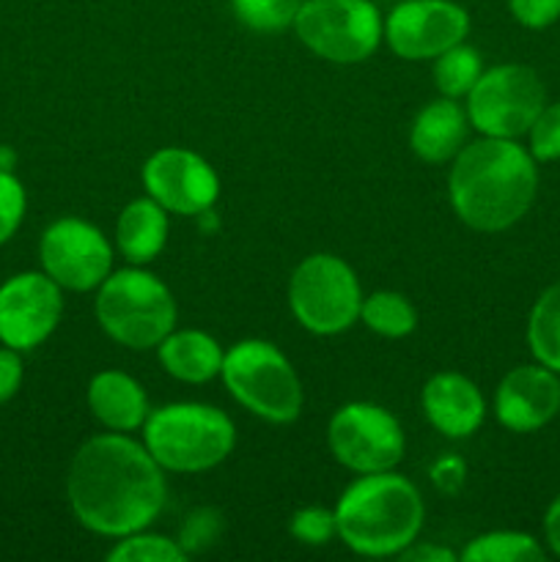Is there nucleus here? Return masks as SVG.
Returning a JSON list of instances; mask_svg holds the SVG:
<instances>
[{
  "instance_id": "nucleus-1",
  "label": "nucleus",
  "mask_w": 560,
  "mask_h": 562,
  "mask_svg": "<svg viewBox=\"0 0 560 562\" xmlns=\"http://www.w3.org/2000/svg\"><path fill=\"white\" fill-rule=\"evenodd\" d=\"M75 519L104 538L148 530L168 499L165 470L130 434H99L75 453L66 475Z\"/></svg>"
},
{
  "instance_id": "nucleus-2",
  "label": "nucleus",
  "mask_w": 560,
  "mask_h": 562,
  "mask_svg": "<svg viewBox=\"0 0 560 562\" xmlns=\"http://www.w3.org/2000/svg\"><path fill=\"white\" fill-rule=\"evenodd\" d=\"M538 195V168L533 154L516 140L481 137L461 148L448 173L453 214L478 234L514 228Z\"/></svg>"
},
{
  "instance_id": "nucleus-3",
  "label": "nucleus",
  "mask_w": 560,
  "mask_h": 562,
  "mask_svg": "<svg viewBox=\"0 0 560 562\" xmlns=\"http://www.w3.org/2000/svg\"><path fill=\"white\" fill-rule=\"evenodd\" d=\"M423 519L421 492L393 470L360 475L335 505L338 538L362 558H399L417 541Z\"/></svg>"
},
{
  "instance_id": "nucleus-4",
  "label": "nucleus",
  "mask_w": 560,
  "mask_h": 562,
  "mask_svg": "<svg viewBox=\"0 0 560 562\" xmlns=\"http://www.w3.org/2000/svg\"><path fill=\"white\" fill-rule=\"evenodd\" d=\"M143 445L165 472L198 475L214 470L236 445V426L225 412L206 404H165L148 412Z\"/></svg>"
},
{
  "instance_id": "nucleus-5",
  "label": "nucleus",
  "mask_w": 560,
  "mask_h": 562,
  "mask_svg": "<svg viewBox=\"0 0 560 562\" xmlns=\"http://www.w3.org/2000/svg\"><path fill=\"white\" fill-rule=\"evenodd\" d=\"M93 313L102 333L126 349H157L176 329V300L170 289L157 274L137 267L104 278Z\"/></svg>"
},
{
  "instance_id": "nucleus-6",
  "label": "nucleus",
  "mask_w": 560,
  "mask_h": 562,
  "mask_svg": "<svg viewBox=\"0 0 560 562\" xmlns=\"http://www.w3.org/2000/svg\"><path fill=\"white\" fill-rule=\"evenodd\" d=\"M225 387L236 404L261 420L285 426L302 415L305 393L289 357L269 340H242L225 351L223 360Z\"/></svg>"
},
{
  "instance_id": "nucleus-7",
  "label": "nucleus",
  "mask_w": 560,
  "mask_h": 562,
  "mask_svg": "<svg viewBox=\"0 0 560 562\" xmlns=\"http://www.w3.org/2000/svg\"><path fill=\"white\" fill-rule=\"evenodd\" d=\"M289 307L307 333L340 335L360 322V280L344 258L313 252L291 272Z\"/></svg>"
},
{
  "instance_id": "nucleus-8",
  "label": "nucleus",
  "mask_w": 560,
  "mask_h": 562,
  "mask_svg": "<svg viewBox=\"0 0 560 562\" xmlns=\"http://www.w3.org/2000/svg\"><path fill=\"white\" fill-rule=\"evenodd\" d=\"M294 33L313 55L329 64H362L384 38V20L371 0H305Z\"/></svg>"
},
{
  "instance_id": "nucleus-9",
  "label": "nucleus",
  "mask_w": 560,
  "mask_h": 562,
  "mask_svg": "<svg viewBox=\"0 0 560 562\" xmlns=\"http://www.w3.org/2000/svg\"><path fill=\"white\" fill-rule=\"evenodd\" d=\"M547 104V88L536 69L522 64H500L483 71L467 93V119L483 137L527 135Z\"/></svg>"
},
{
  "instance_id": "nucleus-10",
  "label": "nucleus",
  "mask_w": 560,
  "mask_h": 562,
  "mask_svg": "<svg viewBox=\"0 0 560 562\" xmlns=\"http://www.w3.org/2000/svg\"><path fill=\"white\" fill-rule=\"evenodd\" d=\"M327 445L335 461L357 475L395 470L406 450L404 428L395 415L368 401H351L335 412Z\"/></svg>"
},
{
  "instance_id": "nucleus-11",
  "label": "nucleus",
  "mask_w": 560,
  "mask_h": 562,
  "mask_svg": "<svg viewBox=\"0 0 560 562\" xmlns=\"http://www.w3.org/2000/svg\"><path fill=\"white\" fill-rule=\"evenodd\" d=\"M42 269L69 291H91L113 272V247L97 225L80 217L55 220L38 241Z\"/></svg>"
},
{
  "instance_id": "nucleus-12",
  "label": "nucleus",
  "mask_w": 560,
  "mask_h": 562,
  "mask_svg": "<svg viewBox=\"0 0 560 562\" xmlns=\"http://www.w3.org/2000/svg\"><path fill=\"white\" fill-rule=\"evenodd\" d=\"M470 33V14L453 0H404L384 20V42L404 60H434Z\"/></svg>"
},
{
  "instance_id": "nucleus-13",
  "label": "nucleus",
  "mask_w": 560,
  "mask_h": 562,
  "mask_svg": "<svg viewBox=\"0 0 560 562\" xmlns=\"http://www.w3.org/2000/svg\"><path fill=\"white\" fill-rule=\"evenodd\" d=\"M143 187L165 212L195 217L206 214L220 198V179L212 165L190 148L168 146L143 165Z\"/></svg>"
},
{
  "instance_id": "nucleus-14",
  "label": "nucleus",
  "mask_w": 560,
  "mask_h": 562,
  "mask_svg": "<svg viewBox=\"0 0 560 562\" xmlns=\"http://www.w3.org/2000/svg\"><path fill=\"white\" fill-rule=\"evenodd\" d=\"M64 313L60 285L47 272H20L0 285V344L16 351L42 346Z\"/></svg>"
},
{
  "instance_id": "nucleus-15",
  "label": "nucleus",
  "mask_w": 560,
  "mask_h": 562,
  "mask_svg": "<svg viewBox=\"0 0 560 562\" xmlns=\"http://www.w3.org/2000/svg\"><path fill=\"white\" fill-rule=\"evenodd\" d=\"M560 412V379L547 366H519L508 371L494 393V417L514 434H533Z\"/></svg>"
},
{
  "instance_id": "nucleus-16",
  "label": "nucleus",
  "mask_w": 560,
  "mask_h": 562,
  "mask_svg": "<svg viewBox=\"0 0 560 562\" xmlns=\"http://www.w3.org/2000/svg\"><path fill=\"white\" fill-rule=\"evenodd\" d=\"M423 415L448 439H467L483 426L486 401L472 379L461 373H434L421 395Z\"/></svg>"
},
{
  "instance_id": "nucleus-17",
  "label": "nucleus",
  "mask_w": 560,
  "mask_h": 562,
  "mask_svg": "<svg viewBox=\"0 0 560 562\" xmlns=\"http://www.w3.org/2000/svg\"><path fill=\"white\" fill-rule=\"evenodd\" d=\"M467 130H470L467 108H461L456 99L439 97L415 115L410 146L423 162H453L456 154L467 146Z\"/></svg>"
},
{
  "instance_id": "nucleus-18",
  "label": "nucleus",
  "mask_w": 560,
  "mask_h": 562,
  "mask_svg": "<svg viewBox=\"0 0 560 562\" xmlns=\"http://www.w3.org/2000/svg\"><path fill=\"white\" fill-rule=\"evenodd\" d=\"M88 406L104 428L119 434L137 431L148 417V398L141 382L124 371L97 373L88 384Z\"/></svg>"
},
{
  "instance_id": "nucleus-19",
  "label": "nucleus",
  "mask_w": 560,
  "mask_h": 562,
  "mask_svg": "<svg viewBox=\"0 0 560 562\" xmlns=\"http://www.w3.org/2000/svg\"><path fill=\"white\" fill-rule=\"evenodd\" d=\"M157 357L168 376L187 384H206L223 371L225 351L212 335L201 329H179V333L173 329L157 346Z\"/></svg>"
},
{
  "instance_id": "nucleus-20",
  "label": "nucleus",
  "mask_w": 560,
  "mask_h": 562,
  "mask_svg": "<svg viewBox=\"0 0 560 562\" xmlns=\"http://www.w3.org/2000/svg\"><path fill=\"white\" fill-rule=\"evenodd\" d=\"M115 245L135 267L154 261L168 245V212L148 195L126 203L115 223Z\"/></svg>"
},
{
  "instance_id": "nucleus-21",
  "label": "nucleus",
  "mask_w": 560,
  "mask_h": 562,
  "mask_svg": "<svg viewBox=\"0 0 560 562\" xmlns=\"http://www.w3.org/2000/svg\"><path fill=\"white\" fill-rule=\"evenodd\" d=\"M527 346L536 362L560 373V283L541 291L527 318Z\"/></svg>"
},
{
  "instance_id": "nucleus-22",
  "label": "nucleus",
  "mask_w": 560,
  "mask_h": 562,
  "mask_svg": "<svg viewBox=\"0 0 560 562\" xmlns=\"http://www.w3.org/2000/svg\"><path fill=\"white\" fill-rule=\"evenodd\" d=\"M459 558L464 562H544L547 552L530 532L494 530L472 538Z\"/></svg>"
},
{
  "instance_id": "nucleus-23",
  "label": "nucleus",
  "mask_w": 560,
  "mask_h": 562,
  "mask_svg": "<svg viewBox=\"0 0 560 562\" xmlns=\"http://www.w3.org/2000/svg\"><path fill=\"white\" fill-rule=\"evenodd\" d=\"M360 322L382 338H406L415 333L417 313L399 291H373L371 296H362Z\"/></svg>"
},
{
  "instance_id": "nucleus-24",
  "label": "nucleus",
  "mask_w": 560,
  "mask_h": 562,
  "mask_svg": "<svg viewBox=\"0 0 560 562\" xmlns=\"http://www.w3.org/2000/svg\"><path fill=\"white\" fill-rule=\"evenodd\" d=\"M481 75V53L464 42L434 58V82H437L439 93L448 99H467V93L472 91Z\"/></svg>"
},
{
  "instance_id": "nucleus-25",
  "label": "nucleus",
  "mask_w": 560,
  "mask_h": 562,
  "mask_svg": "<svg viewBox=\"0 0 560 562\" xmlns=\"http://www.w3.org/2000/svg\"><path fill=\"white\" fill-rule=\"evenodd\" d=\"M110 562H184L187 552L173 538L157 536V532H132L115 541L108 552Z\"/></svg>"
},
{
  "instance_id": "nucleus-26",
  "label": "nucleus",
  "mask_w": 560,
  "mask_h": 562,
  "mask_svg": "<svg viewBox=\"0 0 560 562\" xmlns=\"http://www.w3.org/2000/svg\"><path fill=\"white\" fill-rule=\"evenodd\" d=\"M302 3L305 0H231L236 20L258 33H278L294 25Z\"/></svg>"
},
{
  "instance_id": "nucleus-27",
  "label": "nucleus",
  "mask_w": 560,
  "mask_h": 562,
  "mask_svg": "<svg viewBox=\"0 0 560 562\" xmlns=\"http://www.w3.org/2000/svg\"><path fill=\"white\" fill-rule=\"evenodd\" d=\"M527 151L536 162H558L560 159V102H547L533 126L527 130Z\"/></svg>"
},
{
  "instance_id": "nucleus-28",
  "label": "nucleus",
  "mask_w": 560,
  "mask_h": 562,
  "mask_svg": "<svg viewBox=\"0 0 560 562\" xmlns=\"http://www.w3.org/2000/svg\"><path fill=\"white\" fill-rule=\"evenodd\" d=\"M291 536L305 547H324L338 536V521L335 510L327 508H302L291 516Z\"/></svg>"
},
{
  "instance_id": "nucleus-29",
  "label": "nucleus",
  "mask_w": 560,
  "mask_h": 562,
  "mask_svg": "<svg viewBox=\"0 0 560 562\" xmlns=\"http://www.w3.org/2000/svg\"><path fill=\"white\" fill-rule=\"evenodd\" d=\"M25 209L27 198L22 181L11 170L0 168V245H5L16 234L22 217H25Z\"/></svg>"
},
{
  "instance_id": "nucleus-30",
  "label": "nucleus",
  "mask_w": 560,
  "mask_h": 562,
  "mask_svg": "<svg viewBox=\"0 0 560 562\" xmlns=\"http://www.w3.org/2000/svg\"><path fill=\"white\" fill-rule=\"evenodd\" d=\"M508 9L530 31H544L560 20V0H508Z\"/></svg>"
},
{
  "instance_id": "nucleus-31",
  "label": "nucleus",
  "mask_w": 560,
  "mask_h": 562,
  "mask_svg": "<svg viewBox=\"0 0 560 562\" xmlns=\"http://www.w3.org/2000/svg\"><path fill=\"white\" fill-rule=\"evenodd\" d=\"M217 516L212 514V510H198V514H192L190 519H187L184 525V536H181V547H184V552H195V549H203L206 543L214 541V525H217Z\"/></svg>"
},
{
  "instance_id": "nucleus-32",
  "label": "nucleus",
  "mask_w": 560,
  "mask_h": 562,
  "mask_svg": "<svg viewBox=\"0 0 560 562\" xmlns=\"http://www.w3.org/2000/svg\"><path fill=\"white\" fill-rule=\"evenodd\" d=\"M22 384V360L16 349H0V404L11 401Z\"/></svg>"
},
{
  "instance_id": "nucleus-33",
  "label": "nucleus",
  "mask_w": 560,
  "mask_h": 562,
  "mask_svg": "<svg viewBox=\"0 0 560 562\" xmlns=\"http://www.w3.org/2000/svg\"><path fill=\"white\" fill-rule=\"evenodd\" d=\"M432 475H434V483H437L439 492L453 494V492H459L461 481H464V464H461V459L448 456V459H439L437 464H434Z\"/></svg>"
},
{
  "instance_id": "nucleus-34",
  "label": "nucleus",
  "mask_w": 560,
  "mask_h": 562,
  "mask_svg": "<svg viewBox=\"0 0 560 562\" xmlns=\"http://www.w3.org/2000/svg\"><path fill=\"white\" fill-rule=\"evenodd\" d=\"M401 562H456V552L437 547V543H410L399 554Z\"/></svg>"
},
{
  "instance_id": "nucleus-35",
  "label": "nucleus",
  "mask_w": 560,
  "mask_h": 562,
  "mask_svg": "<svg viewBox=\"0 0 560 562\" xmlns=\"http://www.w3.org/2000/svg\"><path fill=\"white\" fill-rule=\"evenodd\" d=\"M544 541H547L549 552L560 558V494L549 503L547 514H544Z\"/></svg>"
},
{
  "instance_id": "nucleus-36",
  "label": "nucleus",
  "mask_w": 560,
  "mask_h": 562,
  "mask_svg": "<svg viewBox=\"0 0 560 562\" xmlns=\"http://www.w3.org/2000/svg\"><path fill=\"white\" fill-rule=\"evenodd\" d=\"M11 165H14V154H11L5 146H0V168L11 170Z\"/></svg>"
}]
</instances>
